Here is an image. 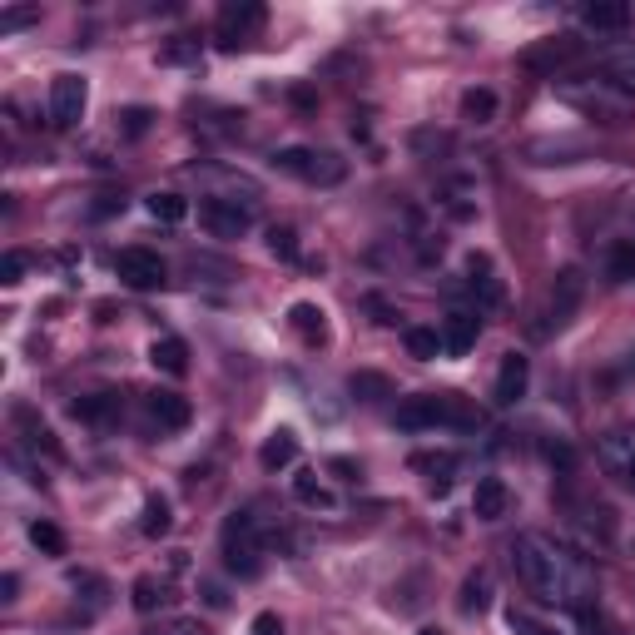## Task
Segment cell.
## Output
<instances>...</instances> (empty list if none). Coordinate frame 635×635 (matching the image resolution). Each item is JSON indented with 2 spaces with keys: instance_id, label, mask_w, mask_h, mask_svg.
I'll return each instance as SVG.
<instances>
[{
  "instance_id": "cell-42",
  "label": "cell",
  "mask_w": 635,
  "mask_h": 635,
  "mask_svg": "<svg viewBox=\"0 0 635 635\" xmlns=\"http://www.w3.org/2000/svg\"><path fill=\"white\" fill-rule=\"evenodd\" d=\"M15 591H20V576L5 571V581H0V601H15Z\"/></svg>"
},
{
  "instance_id": "cell-37",
  "label": "cell",
  "mask_w": 635,
  "mask_h": 635,
  "mask_svg": "<svg viewBox=\"0 0 635 635\" xmlns=\"http://www.w3.org/2000/svg\"><path fill=\"white\" fill-rule=\"evenodd\" d=\"M194 55H199V45H189V40H174V45H169L159 60H164V65H184V60H194Z\"/></svg>"
},
{
  "instance_id": "cell-21",
  "label": "cell",
  "mask_w": 635,
  "mask_h": 635,
  "mask_svg": "<svg viewBox=\"0 0 635 635\" xmlns=\"http://www.w3.org/2000/svg\"><path fill=\"white\" fill-rule=\"evenodd\" d=\"M462 115H467L472 125H492V120H497V95H492L487 85L467 90V95H462Z\"/></svg>"
},
{
  "instance_id": "cell-8",
  "label": "cell",
  "mask_w": 635,
  "mask_h": 635,
  "mask_svg": "<svg viewBox=\"0 0 635 635\" xmlns=\"http://www.w3.org/2000/svg\"><path fill=\"white\" fill-rule=\"evenodd\" d=\"M581 298H586V278H581V268H561L556 283H551V298H546V328H566L571 313L581 308ZM546 328H541V333H546Z\"/></svg>"
},
{
  "instance_id": "cell-34",
  "label": "cell",
  "mask_w": 635,
  "mask_h": 635,
  "mask_svg": "<svg viewBox=\"0 0 635 635\" xmlns=\"http://www.w3.org/2000/svg\"><path fill=\"white\" fill-rule=\"evenodd\" d=\"M25 268H30V258H25V254H5V258H0V283H5V288H15V283L25 278Z\"/></svg>"
},
{
  "instance_id": "cell-39",
  "label": "cell",
  "mask_w": 635,
  "mask_h": 635,
  "mask_svg": "<svg viewBox=\"0 0 635 635\" xmlns=\"http://www.w3.org/2000/svg\"><path fill=\"white\" fill-rule=\"evenodd\" d=\"M249 635H283V621H278L273 611H263V616H254V626H249Z\"/></svg>"
},
{
  "instance_id": "cell-12",
  "label": "cell",
  "mask_w": 635,
  "mask_h": 635,
  "mask_svg": "<svg viewBox=\"0 0 635 635\" xmlns=\"http://www.w3.org/2000/svg\"><path fill=\"white\" fill-rule=\"evenodd\" d=\"M477 333H482V318H477V313H447V323H442V348H447L452 358H467V353L477 348Z\"/></svg>"
},
{
  "instance_id": "cell-9",
  "label": "cell",
  "mask_w": 635,
  "mask_h": 635,
  "mask_svg": "<svg viewBox=\"0 0 635 635\" xmlns=\"http://www.w3.org/2000/svg\"><path fill=\"white\" fill-rule=\"evenodd\" d=\"M115 273H120V283L125 288H159L164 283V258L149 254V249H120V258H115Z\"/></svg>"
},
{
  "instance_id": "cell-32",
  "label": "cell",
  "mask_w": 635,
  "mask_h": 635,
  "mask_svg": "<svg viewBox=\"0 0 635 635\" xmlns=\"http://www.w3.org/2000/svg\"><path fill=\"white\" fill-rule=\"evenodd\" d=\"M268 254L293 263V258H298V234H293V229H268Z\"/></svg>"
},
{
  "instance_id": "cell-40",
  "label": "cell",
  "mask_w": 635,
  "mask_h": 635,
  "mask_svg": "<svg viewBox=\"0 0 635 635\" xmlns=\"http://www.w3.org/2000/svg\"><path fill=\"white\" fill-rule=\"evenodd\" d=\"M149 120H154L149 110H129V115H125V134H144V129H149Z\"/></svg>"
},
{
  "instance_id": "cell-5",
  "label": "cell",
  "mask_w": 635,
  "mask_h": 635,
  "mask_svg": "<svg viewBox=\"0 0 635 635\" xmlns=\"http://www.w3.org/2000/svg\"><path fill=\"white\" fill-rule=\"evenodd\" d=\"M85 105H90V85L85 75H55L50 80V125L70 129L85 120Z\"/></svg>"
},
{
  "instance_id": "cell-24",
  "label": "cell",
  "mask_w": 635,
  "mask_h": 635,
  "mask_svg": "<svg viewBox=\"0 0 635 635\" xmlns=\"http://www.w3.org/2000/svg\"><path fill=\"white\" fill-rule=\"evenodd\" d=\"M169 526H174L169 502H164V497H149V502H144V516H139V531H144V536H164Z\"/></svg>"
},
{
  "instance_id": "cell-14",
  "label": "cell",
  "mask_w": 635,
  "mask_h": 635,
  "mask_svg": "<svg viewBox=\"0 0 635 635\" xmlns=\"http://www.w3.org/2000/svg\"><path fill=\"white\" fill-rule=\"evenodd\" d=\"M511 507V492L502 477H482L477 482V492H472V511H477V521H502Z\"/></svg>"
},
{
  "instance_id": "cell-28",
  "label": "cell",
  "mask_w": 635,
  "mask_h": 635,
  "mask_svg": "<svg viewBox=\"0 0 635 635\" xmlns=\"http://www.w3.org/2000/svg\"><path fill=\"white\" fill-rule=\"evenodd\" d=\"M70 412H75L80 422H105V417L115 412V397H110V392H95V397H80Z\"/></svg>"
},
{
  "instance_id": "cell-30",
  "label": "cell",
  "mask_w": 635,
  "mask_h": 635,
  "mask_svg": "<svg viewBox=\"0 0 635 635\" xmlns=\"http://www.w3.org/2000/svg\"><path fill=\"white\" fill-rule=\"evenodd\" d=\"M507 626H511L516 635H566V631H556L551 621H536L531 611H516V606L507 611Z\"/></svg>"
},
{
  "instance_id": "cell-44",
  "label": "cell",
  "mask_w": 635,
  "mask_h": 635,
  "mask_svg": "<svg viewBox=\"0 0 635 635\" xmlns=\"http://www.w3.org/2000/svg\"><path fill=\"white\" fill-rule=\"evenodd\" d=\"M626 487H631V492H635V457H631V462H626Z\"/></svg>"
},
{
  "instance_id": "cell-29",
  "label": "cell",
  "mask_w": 635,
  "mask_h": 635,
  "mask_svg": "<svg viewBox=\"0 0 635 635\" xmlns=\"http://www.w3.org/2000/svg\"><path fill=\"white\" fill-rule=\"evenodd\" d=\"M293 497H298L303 507H333V492L318 482V472H313V477H298V482H293Z\"/></svg>"
},
{
  "instance_id": "cell-10",
  "label": "cell",
  "mask_w": 635,
  "mask_h": 635,
  "mask_svg": "<svg viewBox=\"0 0 635 635\" xmlns=\"http://www.w3.org/2000/svg\"><path fill=\"white\" fill-rule=\"evenodd\" d=\"M576 55H581V40L576 35H556V40H541V45L521 50V65L541 70V75H556V65H571Z\"/></svg>"
},
{
  "instance_id": "cell-1",
  "label": "cell",
  "mask_w": 635,
  "mask_h": 635,
  "mask_svg": "<svg viewBox=\"0 0 635 635\" xmlns=\"http://www.w3.org/2000/svg\"><path fill=\"white\" fill-rule=\"evenodd\" d=\"M511 561H516L521 586H526L531 596L551 601V606H556V601H566V606H586V601H596V591H591V571L581 566V556H571L566 546H556V541L541 536V531L516 536Z\"/></svg>"
},
{
  "instance_id": "cell-16",
  "label": "cell",
  "mask_w": 635,
  "mask_h": 635,
  "mask_svg": "<svg viewBox=\"0 0 635 635\" xmlns=\"http://www.w3.org/2000/svg\"><path fill=\"white\" fill-rule=\"evenodd\" d=\"M293 457H298V437H293L288 427L268 432V437H263V447H258L263 472H283V467H293Z\"/></svg>"
},
{
  "instance_id": "cell-25",
  "label": "cell",
  "mask_w": 635,
  "mask_h": 635,
  "mask_svg": "<svg viewBox=\"0 0 635 635\" xmlns=\"http://www.w3.org/2000/svg\"><path fill=\"white\" fill-rule=\"evenodd\" d=\"M164 601H169V586H164V581H154V576H139V581H134V611L149 616V611L164 606Z\"/></svg>"
},
{
  "instance_id": "cell-23",
  "label": "cell",
  "mask_w": 635,
  "mask_h": 635,
  "mask_svg": "<svg viewBox=\"0 0 635 635\" xmlns=\"http://www.w3.org/2000/svg\"><path fill=\"white\" fill-rule=\"evenodd\" d=\"M412 467H417V472H432V477H427L432 492H447V487H452V472H457V457H452V452H442V457H412Z\"/></svg>"
},
{
  "instance_id": "cell-17",
  "label": "cell",
  "mask_w": 635,
  "mask_h": 635,
  "mask_svg": "<svg viewBox=\"0 0 635 635\" xmlns=\"http://www.w3.org/2000/svg\"><path fill=\"white\" fill-rule=\"evenodd\" d=\"M149 363H154L159 373H169V378H184V373H189V348H184V338H154V343H149Z\"/></svg>"
},
{
  "instance_id": "cell-35",
  "label": "cell",
  "mask_w": 635,
  "mask_h": 635,
  "mask_svg": "<svg viewBox=\"0 0 635 635\" xmlns=\"http://www.w3.org/2000/svg\"><path fill=\"white\" fill-rule=\"evenodd\" d=\"M159 635H214V631H209L199 616H174V621H169Z\"/></svg>"
},
{
  "instance_id": "cell-26",
  "label": "cell",
  "mask_w": 635,
  "mask_h": 635,
  "mask_svg": "<svg viewBox=\"0 0 635 635\" xmlns=\"http://www.w3.org/2000/svg\"><path fill=\"white\" fill-rule=\"evenodd\" d=\"M348 387H353V397H363V402H382V397H392V382L382 378V373H353Z\"/></svg>"
},
{
  "instance_id": "cell-41",
  "label": "cell",
  "mask_w": 635,
  "mask_h": 635,
  "mask_svg": "<svg viewBox=\"0 0 635 635\" xmlns=\"http://www.w3.org/2000/svg\"><path fill=\"white\" fill-rule=\"evenodd\" d=\"M120 204H125V199H115V194H105V199H100V204H95L90 214H95V219H105V214H115Z\"/></svg>"
},
{
  "instance_id": "cell-45",
  "label": "cell",
  "mask_w": 635,
  "mask_h": 635,
  "mask_svg": "<svg viewBox=\"0 0 635 635\" xmlns=\"http://www.w3.org/2000/svg\"><path fill=\"white\" fill-rule=\"evenodd\" d=\"M417 635H442V631H437V626H427V631H417Z\"/></svg>"
},
{
  "instance_id": "cell-27",
  "label": "cell",
  "mask_w": 635,
  "mask_h": 635,
  "mask_svg": "<svg viewBox=\"0 0 635 635\" xmlns=\"http://www.w3.org/2000/svg\"><path fill=\"white\" fill-rule=\"evenodd\" d=\"M30 541L45 551V556H65V531L55 521H30Z\"/></svg>"
},
{
  "instance_id": "cell-43",
  "label": "cell",
  "mask_w": 635,
  "mask_h": 635,
  "mask_svg": "<svg viewBox=\"0 0 635 635\" xmlns=\"http://www.w3.org/2000/svg\"><path fill=\"white\" fill-rule=\"evenodd\" d=\"M204 601H209V606H229V596H224L219 586H204Z\"/></svg>"
},
{
  "instance_id": "cell-4",
  "label": "cell",
  "mask_w": 635,
  "mask_h": 635,
  "mask_svg": "<svg viewBox=\"0 0 635 635\" xmlns=\"http://www.w3.org/2000/svg\"><path fill=\"white\" fill-rule=\"evenodd\" d=\"M273 169H283V174H293L303 184H343L348 179V164L333 149H278Z\"/></svg>"
},
{
  "instance_id": "cell-13",
  "label": "cell",
  "mask_w": 635,
  "mask_h": 635,
  "mask_svg": "<svg viewBox=\"0 0 635 635\" xmlns=\"http://www.w3.org/2000/svg\"><path fill=\"white\" fill-rule=\"evenodd\" d=\"M288 323H293V333H298L308 348H323V343H328V313H323L318 303H293V308H288Z\"/></svg>"
},
{
  "instance_id": "cell-31",
  "label": "cell",
  "mask_w": 635,
  "mask_h": 635,
  "mask_svg": "<svg viewBox=\"0 0 635 635\" xmlns=\"http://www.w3.org/2000/svg\"><path fill=\"white\" fill-rule=\"evenodd\" d=\"M606 75H611V85H621V90H635V50H621V55H611V60H606Z\"/></svg>"
},
{
  "instance_id": "cell-33",
  "label": "cell",
  "mask_w": 635,
  "mask_h": 635,
  "mask_svg": "<svg viewBox=\"0 0 635 635\" xmlns=\"http://www.w3.org/2000/svg\"><path fill=\"white\" fill-rule=\"evenodd\" d=\"M611 278H616V283L635 278V244H616V254H611Z\"/></svg>"
},
{
  "instance_id": "cell-19",
  "label": "cell",
  "mask_w": 635,
  "mask_h": 635,
  "mask_svg": "<svg viewBox=\"0 0 635 635\" xmlns=\"http://www.w3.org/2000/svg\"><path fill=\"white\" fill-rule=\"evenodd\" d=\"M144 209H149L154 224H179V219L189 214V199H184V194H169V189H154V194L144 199Z\"/></svg>"
},
{
  "instance_id": "cell-2",
  "label": "cell",
  "mask_w": 635,
  "mask_h": 635,
  "mask_svg": "<svg viewBox=\"0 0 635 635\" xmlns=\"http://www.w3.org/2000/svg\"><path fill=\"white\" fill-rule=\"evenodd\" d=\"M397 427L402 432H427V427H482V412L467 397H407L397 407Z\"/></svg>"
},
{
  "instance_id": "cell-3",
  "label": "cell",
  "mask_w": 635,
  "mask_h": 635,
  "mask_svg": "<svg viewBox=\"0 0 635 635\" xmlns=\"http://www.w3.org/2000/svg\"><path fill=\"white\" fill-rule=\"evenodd\" d=\"M224 566L234 576H244V581H254L258 571H263V536H258L249 511H234L224 521Z\"/></svg>"
},
{
  "instance_id": "cell-15",
  "label": "cell",
  "mask_w": 635,
  "mask_h": 635,
  "mask_svg": "<svg viewBox=\"0 0 635 635\" xmlns=\"http://www.w3.org/2000/svg\"><path fill=\"white\" fill-rule=\"evenodd\" d=\"M149 417H154L159 427L179 432V427H189L194 407H189V397H179V392H149Z\"/></svg>"
},
{
  "instance_id": "cell-6",
  "label": "cell",
  "mask_w": 635,
  "mask_h": 635,
  "mask_svg": "<svg viewBox=\"0 0 635 635\" xmlns=\"http://www.w3.org/2000/svg\"><path fill=\"white\" fill-rule=\"evenodd\" d=\"M199 224L214 234V239H244L254 229V209L239 204V199H204L199 204Z\"/></svg>"
},
{
  "instance_id": "cell-38",
  "label": "cell",
  "mask_w": 635,
  "mask_h": 635,
  "mask_svg": "<svg viewBox=\"0 0 635 635\" xmlns=\"http://www.w3.org/2000/svg\"><path fill=\"white\" fill-rule=\"evenodd\" d=\"M472 288H477V298H482L487 308H497V303H502V283H497V278H477Z\"/></svg>"
},
{
  "instance_id": "cell-20",
  "label": "cell",
  "mask_w": 635,
  "mask_h": 635,
  "mask_svg": "<svg viewBox=\"0 0 635 635\" xmlns=\"http://www.w3.org/2000/svg\"><path fill=\"white\" fill-rule=\"evenodd\" d=\"M487 601H492V581H487V571L467 576V581H462V601H457V611H462V616H482Z\"/></svg>"
},
{
  "instance_id": "cell-36",
  "label": "cell",
  "mask_w": 635,
  "mask_h": 635,
  "mask_svg": "<svg viewBox=\"0 0 635 635\" xmlns=\"http://www.w3.org/2000/svg\"><path fill=\"white\" fill-rule=\"evenodd\" d=\"M40 20V10H5L0 15V35H10V30H20V25H35Z\"/></svg>"
},
{
  "instance_id": "cell-11",
  "label": "cell",
  "mask_w": 635,
  "mask_h": 635,
  "mask_svg": "<svg viewBox=\"0 0 635 635\" xmlns=\"http://www.w3.org/2000/svg\"><path fill=\"white\" fill-rule=\"evenodd\" d=\"M526 382H531V363H526L521 353H507L502 368H497V387H492L497 407H516V402L526 397Z\"/></svg>"
},
{
  "instance_id": "cell-18",
  "label": "cell",
  "mask_w": 635,
  "mask_h": 635,
  "mask_svg": "<svg viewBox=\"0 0 635 635\" xmlns=\"http://www.w3.org/2000/svg\"><path fill=\"white\" fill-rule=\"evenodd\" d=\"M581 20H586V30H626L631 25V5H621V0H596V5H586L581 10Z\"/></svg>"
},
{
  "instance_id": "cell-7",
  "label": "cell",
  "mask_w": 635,
  "mask_h": 635,
  "mask_svg": "<svg viewBox=\"0 0 635 635\" xmlns=\"http://www.w3.org/2000/svg\"><path fill=\"white\" fill-rule=\"evenodd\" d=\"M263 5L258 0H229L224 10H219V45L224 50H239V45H249L258 30H263Z\"/></svg>"
},
{
  "instance_id": "cell-22",
  "label": "cell",
  "mask_w": 635,
  "mask_h": 635,
  "mask_svg": "<svg viewBox=\"0 0 635 635\" xmlns=\"http://www.w3.org/2000/svg\"><path fill=\"white\" fill-rule=\"evenodd\" d=\"M402 343H407V353H412L417 363H432L437 353H447L437 328H407V338H402Z\"/></svg>"
}]
</instances>
